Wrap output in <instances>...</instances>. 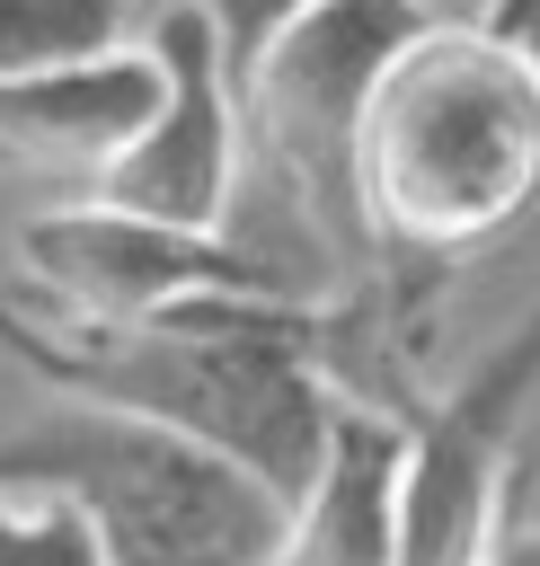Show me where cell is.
<instances>
[{"label": "cell", "instance_id": "10", "mask_svg": "<svg viewBox=\"0 0 540 566\" xmlns=\"http://www.w3.org/2000/svg\"><path fill=\"white\" fill-rule=\"evenodd\" d=\"M159 9H195L212 35H221V62H230V88H248V71L266 62V44L310 9V0H133V18H159Z\"/></svg>", "mask_w": 540, "mask_h": 566}, {"label": "cell", "instance_id": "7", "mask_svg": "<svg viewBox=\"0 0 540 566\" xmlns=\"http://www.w3.org/2000/svg\"><path fill=\"white\" fill-rule=\"evenodd\" d=\"M416 424L381 407H336V442L319 486L292 504L283 548L266 566H390L398 557V495H407Z\"/></svg>", "mask_w": 540, "mask_h": 566}, {"label": "cell", "instance_id": "1", "mask_svg": "<svg viewBox=\"0 0 540 566\" xmlns=\"http://www.w3.org/2000/svg\"><path fill=\"white\" fill-rule=\"evenodd\" d=\"M363 230L390 274H451L540 203V71L496 18L398 53L363 124Z\"/></svg>", "mask_w": 540, "mask_h": 566}, {"label": "cell", "instance_id": "12", "mask_svg": "<svg viewBox=\"0 0 540 566\" xmlns=\"http://www.w3.org/2000/svg\"><path fill=\"white\" fill-rule=\"evenodd\" d=\"M487 18H496V27H505L522 53H531V71H540V0H496Z\"/></svg>", "mask_w": 540, "mask_h": 566}, {"label": "cell", "instance_id": "3", "mask_svg": "<svg viewBox=\"0 0 540 566\" xmlns=\"http://www.w3.org/2000/svg\"><path fill=\"white\" fill-rule=\"evenodd\" d=\"M451 0H310L266 62L239 88V142L257 177L283 195V212L345 265L372 274V230H363V124L381 106V80L398 71L407 44H425Z\"/></svg>", "mask_w": 540, "mask_h": 566}, {"label": "cell", "instance_id": "4", "mask_svg": "<svg viewBox=\"0 0 540 566\" xmlns=\"http://www.w3.org/2000/svg\"><path fill=\"white\" fill-rule=\"evenodd\" d=\"M540 389V310L443 398L416 416L407 495H398V557L390 566H487L496 531L522 504V478L540 469V442H522V407Z\"/></svg>", "mask_w": 540, "mask_h": 566}, {"label": "cell", "instance_id": "8", "mask_svg": "<svg viewBox=\"0 0 540 566\" xmlns=\"http://www.w3.org/2000/svg\"><path fill=\"white\" fill-rule=\"evenodd\" d=\"M133 44V0H0V80L80 71Z\"/></svg>", "mask_w": 540, "mask_h": 566}, {"label": "cell", "instance_id": "13", "mask_svg": "<svg viewBox=\"0 0 540 566\" xmlns=\"http://www.w3.org/2000/svg\"><path fill=\"white\" fill-rule=\"evenodd\" d=\"M0 168H18V150H9V142H0Z\"/></svg>", "mask_w": 540, "mask_h": 566}, {"label": "cell", "instance_id": "11", "mask_svg": "<svg viewBox=\"0 0 540 566\" xmlns=\"http://www.w3.org/2000/svg\"><path fill=\"white\" fill-rule=\"evenodd\" d=\"M487 566H540V522L513 504V522L496 531V548H487Z\"/></svg>", "mask_w": 540, "mask_h": 566}, {"label": "cell", "instance_id": "5", "mask_svg": "<svg viewBox=\"0 0 540 566\" xmlns=\"http://www.w3.org/2000/svg\"><path fill=\"white\" fill-rule=\"evenodd\" d=\"M18 256H27V292L89 327H159L186 301H301L274 256L106 203L35 212L18 230Z\"/></svg>", "mask_w": 540, "mask_h": 566}, {"label": "cell", "instance_id": "6", "mask_svg": "<svg viewBox=\"0 0 540 566\" xmlns=\"http://www.w3.org/2000/svg\"><path fill=\"white\" fill-rule=\"evenodd\" d=\"M142 53L159 62V115H150L115 159H97L89 203L142 212V221H168V230H212V239H221L230 186H239V159H248L221 35H212L195 9H159V18H142Z\"/></svg>", "mask_w": 540, "mask_h": 566}, {"label": "cell", "instance_id": "2", "mask_svg": "<svg viewBox=\"0 0 540 566\" xmlns=\"http://www.w3.org/2000/svg\"><path fill=\"white\" fill-rule=\"evenodd\" d=\"M0 486L80 495L106 566H266L292 522V504L221 451L106 407H44L0 433Z\"/></svg>", "mask_w": 540, "mask_h": 566}, {"label": "cell", "instance_id": "9", "mask_svg": "<svg viewBox=\"0 0 540 566\" xmlns=\"http://www.w3.org/2000/svg\"><path fill=\"white\" fill-rule=\"evenodd\" d=\"M0 566H106V539L80 495H35V504L0 495Z\"/></svg>", "mask_w": 540, "mask_h": 566}]
</instances>
